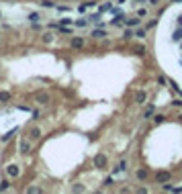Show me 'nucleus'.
<instances>
[{"label": "nucleus", "mask_w": 182, "mask_h": 194, "mask_svg": "<svg viewBox=\"0 0 182 194\" xmlns=\"http://www.w3.org/2000/svg\"><path fill=\"white\" fill-rule=\"evenodd\" d=\"M6 174H8V178H19V174H20L19 164H8L6 165Z\"/></svg>", "instance_id": "obj_1"}, {"label": "nucleus", "mask_w": 182, "mask_h": 194, "mask_svg": "<svg viewBox=\"0 0 182 194\" xmlns=\"http://www.w3.org/2000/svg\"><path fill=\"white\" fill-rule=\"evenodd\" d=\"M107 155L104 153H98L96 155V157H94V165H96V168H107Z\"/></svg>", "instance_id": "obj_2"}, {"label": "nucleus", "mask_w": 182, "mask_h": 194, "mask_svg": "<svg viewBox=\"0 0 182 194\" xmlns=\"http://www.w3.org/2000/svg\"><path fill=\"white\" fill-rule=\"evenodd\" d=\"M29 147H31V137H23V139H20V153H27V151H29Z\"/></svg>", "instance_id": "obj_3"}, {"label": "nucleus", "mask_w": 182, "mask_h": 194, "mask_svg": "<svg viewBox=\"0 0 182 194\" xmlns=\"http://www.w3.org/2000/svg\"><path fill=\"white\" fill-rule=\"evenodd\" d=\"M41 133H43V131H41V129H39V127H33V129H31V131H29V137H31V139H39V137H41Z\"/></svg>", "instance_id": "obj_4"}, {"label": "nucleus", "mask_w": 182, "mask_h": 194, "mask_svg": "<svg viewBox=\"0 0 182 194\" xmlns=\"http://www.w3.org/2000/svg\"><path fill=\"white\" fill-rule=\"evenodd\" d=\"M145 100H148V92H145V90H139V92H137V96H135V102L143 104Z\"/></svg>", "instance_id": "obj_5"}, {"label": "nucleus", "mask_w": 182, "mask_h": 194, "mask_svg": "<svg viewBox=\"0 0 182 194\" xmlns=\"http://www.w3.org/2000/svg\"><path fill=\"white\" fill-rule=\"evenodd\" d=\"M156 180L157 182H168V180H170V172H160V174L156 176Z\"/></svg>", "instance_id": "obj_6"}, {"label": "nucleus", "mask_w": 182, "mask_h": 194, "mask_svg": "<svg viewBox=\"0 0 182 194\" xmlns=\"http://www.w3.org/2000/svg\"><path fill=\"white\" fill-rule=\"evenodd\" d=\"M148 174H149L148 168H139V170H137V180H141V182H143V180L148 178Z\"/></svg>", "instance_id": "obj_7"}, {"label": "nucleus", "mask_w": 182, "mask_h": 194, "mask_svg": "<svg viewBox=\"0 0 182 194\" xmlns=\"http://www.w3.org/2000/svg\"><path fill=\"white\" fill-rule=\"evenodd\" d=\"M82 45H84V39L82 37H74V39H72V47L78 49V47H82Z\"/></svg>", "instance_id": "obj_8"}, {"label": "nucleus", "mask_w": 182, "mask_h": 194, "mask_svg": "<svg viewBox=\"0 0 182 194\" xmlns=\"http://www.w3.org/2000/svg\"><path fill=\"white\" fill-rule=\"evenodd\" d=\"M8 100H10V92H4V90H2V92H0V104H6Z\"/></svg>", "instance_id": "obj_9"}, {"label": "nucleus", "mask_w": 182, "mask_h": 194, "mask_svg": "<svg viewBox=\"0 0 182 194\" xmlns=\"http://www.w3.org/2000/svg\"><path fill=\"white\" fill-rule=\"evenodd\" d=\"M139 23H141V19H139V16H135V19L127 20V27H139Z\"/></svg>", "instance_id": "obj_10"}, {"label": "nucleus", "mask_w": 182, "mask_h": 194, "mask_svg": "<svg viewBox=\"0 0 182 194\" xmlns=\"http://www.w3.org/2000/svg\"><path fill=\"white\" fill-rule=\"evenodd\" d=\"M41 6H43V8H55L53 0H41Z\"/></svg>", "instance_id": "obj_11"}, {"label": "nucleus", "mask_w": 182, "mask_h": 194, "mask_svg": "<svg viewBox=\"0 0 182 194\" xmlns=\"http://www.w3.org/2000/svg\"><path fill=\"white\" fill-rule=\"evenodd\" d=\"M92 37H94V39H102V37H104V31H102V29H94V31H92Z\"/></svg>", "instance_id": "obj_12"}, {"label": "nucleus", "mask_w": 182, "mask_h": 194, "mask_svg": "<svg viewBox=\"0 0 182 194\" xmlns=\"http://www.w3.org/2000/svg\"><path fill=\"white\" fill-rule=\"evenodd\" d=\"M47 100H49L47 94H39V96H37V102H39V104H47Z\"/></svg>", "instance_id": "obj_13"}, {"label": "nucleus", "mask_w": 182, "mask_h": 194, "mask_svg": "<svg viewBox=\"0 0 182 194\" xmlns=\"http://www.w3.org/2000/svg\"><path fill=\"white\" fill-rule=\"evenodd\" d=\"M125 165H127V161H121V164L115 168V174H119V172H125Z\"/></svg>", "instance_id": "obj_14"}, {"label": "nucleus", "mask_w": 182, "mask_h": 194, "mask_svg": "<svg viewBox=\"0 0 182 194\" xmlns=\"http://www.w3.org/2000/svg\"><path fill=\"white\" fill-rule=\"evenodd\" d=\"M43 41L45 43H51V41H53V35L51 33H43Z\"/></svg>", "instance_id": "obj_15"}, {"label": "nucleus", "mask_w": 182, "mask_h": 194, "mask_svg": "<svg viewBox=\"0 0 182 194\" xmlns=\"http://www.w3.org/2000/svg\"><path fill=\"white\" fill-rule=\"evenodd\" d=\"M8 186H10V182H8V180H4V182L0 184V192H4V190H8Z\"/></svg>", "instance_id": "obj_16"}, {"label": "nucleus", "mask_w": 182, "mask_h": 194, "mask_svg": "<svg viewBox=\"0 0 182 194\" xmlns=\"http://www.w3.org/2000/svg\"><path fill=\"white\" fill-rule=\"evenodd\" d=\"M156 25H157V20H156V19H152L148 25H145V29H152V27H156Z\"/></svg>", "instance_id": "obj_17"}, {"label": "nucleus", "mask_w": 182, "mask_h": 194, "mask_svg": "<svg viewBox=\"0 0 182 194\" xmlns=\"http://www.w3.org/2000/svg\"><path fill=\"white\" fill-rule=\"evenodd\" d=\"M76 25H78V27H86V25H88V20H86V19H82V20H76Z\"/></svg>", "instance_id": "obj_18"}, {"label": "nucleus", "mask_w": 182, "mask_h": 194, "mask_svg": "<svg viewBox=\"0 0 182 194\" xmlns=\"http://www.w3.org/2000/svg\"><path fill=\"white\" fill-rule=\"evenodd\" d=\"M12 135H15V133H12V131H10V133H6V135H2V139H0V141H8V139H10V137H12Z\"/></svg>", "instance_id": "obj_19"}, {"label": "nucleus", "mask_w": 182, "mask_h": 194, "mask_svg": "<svg viewBox=\"0 0 182 194\" xmlns=\"http://www.w3.org/2000/svg\"><path fill=\"white\" fill-rule=\"evenodd\" d=\"M29 20H39V15H37V12H31V15H29Z\"/></svg>", "instance_id": "obj_20"}, {"label": "nucleus", "mask_w": 182, "mask_h": 194, "mask_svg": "<svg viewBox=\"0 0 182 194\" xmlns=\"http://www.w3.org/2000/svg\"><path fill=\"white\" fill-rule=\"evenodd\" d=\"M174 39H176V41H180V39H182V29H180V31H176V33H174Z\"/></svg>", "instance_id": "obj_21"}, {"label": "nucleus", "mask_w": 182, "mask_h": 194, "mask_svg": "<svg viewBox=\"0 0 182 194\" xmlns=\"http://www.w3.org/2000/svg\"><path fill=\"white\" fill-rule=\"evenodd\" d=\"M145 33H148V29H139L137 31V37H145Z\"/></svg>", "instance_id": "obj_22"}, {"label": "nucleus", "mask_w": 182, "mask_h": 194, "mask_svg": "<svg viewBox=\"0 0 182 194\" xmlns=\"http://www.w3.org/2000/svg\"><path fill=\"white\" fill-rule=\"evenodd\" d=\"M133 35H135V33H133V31H125V35H123V37H125V39H131Z\"/></svg>", "instance_id": "obj_23"}, {"label": "nucleus", "mask_w": 182, "mask_h": 194, "mask_svg": "<svg viewBox=\"0 0 182 194\" xmlns=\"http://www.w3.org/2000/svg\"><path fill=\"white\" fill-rule=\"evenodd\" d=\"M145 15H148V10H145V8H139V12H137V16H145Z\"/></svg>", "instance_id": "obj_24"}, {"label": "nucleus", "mask_w": 182, "mask_h": 194, "mask_svg": "<svg viewBox=\"0 0 182 194\" xmlns=\"http://www.w3.org/2000/svg\"><path fill=\"white\" fill-rule=\"evenodd\" d=\"M162 121H164V116H162V115H157L156 119H153V123H162Z\"/></svg>", "instance_id": "obj_25"}, {"label": "nucleus", "mask_w": 182, "mask_h": 194, "mask_svg": "<svg viewBox=\"0 0 182 194\" xmlns=\"http://www.w3.org/2000/svg\"><path fill=\"white\" fill-rule=\"evenodd\" d=\"M172 104H174V106H182V100H174Z\"/></svg>", "instance_id": "obj_26"}, {"label": "nucleus", "mask_w": 182, "mask_h": 194, "mask_svg": "<svg viewBox=\"0 0 182 194\" xmlns=\"http://www.w3.org/2000/svg\"><path fill=\"white\" fill-rule=\"evenodd\" d=\"M156 2H157V0H152V4H156Z\"/></svg>", "instance_id": "obj_27"}]
</instances>
